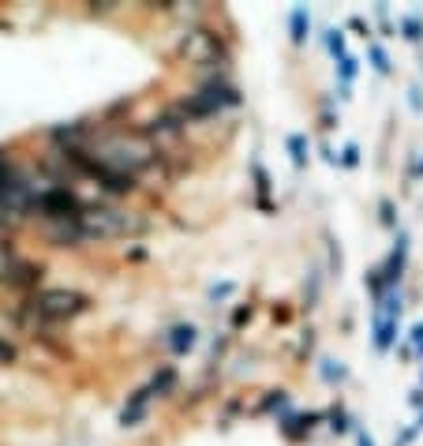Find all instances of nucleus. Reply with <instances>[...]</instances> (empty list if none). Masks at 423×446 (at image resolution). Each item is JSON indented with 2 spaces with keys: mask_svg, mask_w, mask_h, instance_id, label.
<instances>
[{
  "mask_svg": "<svg viewBox=\"0 0 423 446\" xmlns=\"http://www.w3.org/2000/svg\"><path fill=\"white\" fill-rule=\"evenodd\" d=\"M323 379L333 386V382H345L348 379V368L341 364V360H330V356H326V360H323Z\"/></svg>",
  "mask_w": 423,
  "mask_h": 446,
  "instance_id": "nucleus-21",
  "label": "nucleus"
},
{
  "mask_svg": "<svg viewBox=\"0 0 423 446\" xmlns=\"http://www.w3.org/2000/svg\"><path fill=\"white\" fill-rule=\"evenodd\" d=\"M285 146H288V154H293V166H296V169H303V166L311 161V143H308V136L293 131V136L285 139Z\"/></svg>",
  "mask_w": 423,
  "mask_h": 446,
  "instance_id": "nucleus-16",
  "label": "nucleus"
},
{
  "mask_svg": "<svg viewBox=\"0 0 423 446\" xmlns=\"http://www.w3.org/2000/svg\"><path fill=\"white\" fill-rule=\"evenodd\" d=\"M408 101H412V109H416V113L423 109V98H419V86H412V91H408Z\"/></svg>",
  "mask_w": 423,
  "mask_h": 446,
  "instance_id": "nucleus-32",
  "label": "nucleus"
},
{
  "mask_svg": "<svg viewBox=\"0 0 423 446\" xmlns=\"http://www.w3.org/2000/svg\"><path fill=\"white\" fill-rule=\"evenodd\" d=\"M401 34L408 41H423V19L419 16H401Z\"/></svg>",
  "mask_w": 423,
  "mask_h": 446,
  "instance_id": "nucleus-23",
  "label": "nucleus"
},
{
  "mask_svg": "<svg viewBox=\"0 0 423 446\" xmlns=\"http://www.w3.org/2000/svg\"><path fill=\"white\" fill-rule=\"evenodd\" d=\"M408 345H412V356H423V323L412 326V341Z\"/></svg>",
  "mask_w": 423,
  "mask_h": 446,
  "instance_id": "nucleus-27",
  "label": "nucleus"
},
{
  "mask_svg": "<svg viewBox=\"0 0 423 446\" xmlns=\"http://www.w3.org/2000/svg\"><path fill=\"white\" fill-rule=\"evenodd\" d=\"M177 382H180V375H177V368H172V364H162V368H157L154 371V375H150V394L154 397H169L172 390H177Z\"/></svg>",
  "mask_w": 423,
  "mask_h": 446,
  "instance_id": "nucleus-12",
  "label": "nucleus"
},
{
  "mask_svg": "<svg viewBox=\"0 0 423 446\" xmlns=\"http://www.w3.org/2000/svg\"><path fill=\"white\" fill-rule=\"evenodd\" d=\"M251 315H255V304H240L236 311H232V326L240 330L244 323H251Z\"/></svg>",
  "mask_w": 423,
  "mask_h": 446,
  "instance_id": "nucleus-25",
  "label": "nucleus"
},
{
  "mask_svg": "<svg viewBox=\"0 0 423 446\" xmlns=\"http://www.w3.org/2000/svg\"><path fill=\"white\" fill-rule=\"evenodd\" d=\"M356 446H375V439L367 435V431H356Z\"/></svg>",
  "mask_w": 423,
  "mask_h": 446,
  "instance_id": "nucleus-33",
  "label": "nucleus"
},
{
  "mask_svg": "<svg viewBox=\"0 0 423 446\" xmlns=\"http://www.w3.org/2000/svg\"><path fill=\"white\" fill-rule=\"evenodd\" d=\"M326 49L333 53V61L348 56V49H345V31H341V26H330V31H326Z\"/></svg>",
  "mask_w": 423,
  "mask_h": 446,
  "instance_id": "nucleus-19",
  "label": "nucleus"
},
{
  "mask_svg": "<svg viewBox=\"0 0 423 446\" xmlns=\"http://www.w3.org/2000/svg\"><path fill=\"white\" fill-rule=\"evenodd\" d=\"M113 11H116L113 0H94L90 4V16H113Z\"/></svg>",
  "mask_w": 423,
  "mask_h": 446,
  "instance_id": "nucleus-28",
  "label": "nucleus"
},
{
  "mask_svg": "<svg viewBox=\"0 0 423 446\" xmlns=\"http://www.w3.org/2000/svg\"><path fill=\"white\" fill-rule=\"evenodd\" d=\"M232 293H236V285H232V281H221V285H210V300H225V296H232Z\"/></svg>",
  "mask_w": 423,
  "mask_h": 446,
  "instance_id": "nucleus-26",
  "label": "nucleus"
},
{
  "mask_svg": "<svg viewBox=\"0 0 423 446\" xmlns=\"http://www.w3.org/2000/svg\"><path fill=\"white\" fill-rule=\"evenodd\" d=\"M404 259H408V233L397 229V244H393L390 259L382 263V278H386V285H390V289L401 281V274H404Z\"/></svg>",
  "mask_w": 423,
  "mask_h": 446,
  "instance_id": "nucleus-9",
  "label": "nucleus"
},
{
  "mask_svg": "<svg viewBox=\"0 0 423 446\" xmlns=\"http://www.w3.org/2000/svg\"><path fill=\"white\" fill-rule=\"evenodd\" d=\"M412 176H423V158L416 161V169H412Z\"/></svg>",
  "mask_w": 423,
  "mask_h": 446,
  "instance_id": "nucleus-34",
  "label": "nucleus"
},
{
  "mask_svg": "<svg viewBox=\"0 0 423 446\" xmlns=\"http://www.w3.org/2000/svg\"><path fill=\"white\" fill-rule=\"evenodd\" d=\"M378 211H382V221H386V225H397V218H393V203H390V199H382V206H378Z\"/></svg>",
  "mask_w": 423,
  "mask_h": 446,
  "instance_id": "nucleus-31",
  "label": "nucleus"
},
{
  "mask_svg": "<svg viewBox=\"0 0 423 446\" xmlns=\"http://www.w3.org/2000/svg\"><path fill=\"white\" fill-rule=\"evenodd\" d=\"M150 386H139L135 394H127V405L120 409V427H139V420H147V409H150Z\"/></svg>",
  "mask_w": 423,
  "mask_h": 446,
  "instance_id": "nucleus-8",
  "label": "nucleus"
},
{
  "mask_svg": "<svg viewBox=\"0 0 423 446\" xmlns=\"http://www.w3.org/2000/svg\"><path fill=\"white\" fill-rule=\"evenodd\" d=\"M41 278H46V263L19 259V266H16V270H11V278H8V289L34 296V293H38V285H41Z\"/></svg>",
  "mask_w": 423,
  "mask_h": 446,
  "instance_id": "nucleus-6",
  "label": "nucleus"
},
{
  "mask_svg": "<svg viewBox=\"0 0 423 446\" xmlns=\"http://www.w3.org/2000/svg\"><path fill=\"white\" fill-rule=\"evenodd\" d=\"M41 236H46L53 248H79L86 240L79 218L75 221H41Z\"/></svg>",
  "mask_w": 423,
  "mask_h": 446,
  "instance_id": "nucleus-5",
  "label": "nucleus"
},
{
  "mask_svg": "<svg viewBox=\"0 0 423 446\" xmlns=\"http://www.w3.org/2000/svg\"><path fill=\"white\" fill-rule=\"evenodd\" d=\"M251 173H255V188H258V206H262V211H270V199H266V191H270V173L262 169L258 161L251 166Z\"/></svg>",
  "mask_w": 423,
  "mask_h": 446,
  "instance_id": "nucleus-18",
  "label": "nucleus"
},
{
  "mask_svg": "<svg viewBox=\"0 0 423 446\" xmlns=\"http://www.w3.org/2000/svg\"><path fill=\"white\" fill-rule=\"evenodd\" d=\"M83 211H86V203L71 188H61V184H49L34 203V214L41 221H75V218H83Z\"/></svg>",
  "mask_w": 423,
  "mask_h": 446,
  "instance_id": "nucleus-4",
  "label": "nucleus"
},
{
  "mask_svg": "<svg viewBox=\"0 0 423 446\" xmlns=\"http://www.w3.org/2000/svg\"><path fill=\"white\" fill-rule=\"evenodd\" d=\"M11 360H16V345L8 338H0V364H11Z\"/></svg>",
  "mask_w": 423,
  "mask_h": 446,
  "instance_id": "nucleus-29",
  "label": "nucleus"
},
{
  "mask_svg": "<svg viewBox=\"0 0 423 446\" xmlns=\"http://www.w3.org/2000/svg\"><path fill=\"white\" fill-rule=\"evenodd\" d=\"M341 166H345V169H356V166H360V146H356V143H345V151H341Z\"/></svg>",
  "mask_w": 423,
  "mask_h": 446,
  "instance_id": "nucleus-24",
  "label": "nucleus"
},
{
  "mask_svg": "<svg viewBox=\"0 0 423 446\" xmlns=\"http://www.w3.org/2000/svg\"><path fill=\"white\" fill-rule=\"evenodd\" d=\"M356 71H360V61H356L352 53H348V56H341V61H338V79H341V101H348V98H352L348 91H352V79H356Z\"/></svg>",
  "mask_w": 423,
  "mask_h": 446,
  "instance_id": "nucleus-14",
  "label": "nucleus"
},
{
  "mask_svg": "<svg viewBox=\"0 0 423 446\" xmlns=\"http://www.w3.org/2000/svg\"><path fill=\"white\" fill-rule=\"evenodd\" d=\"M180 56L187 64H195V68H210L214 76H225L229 71V49H225V41L217 38L210 26H202V23H192L184 31L180 38Z\"/></svg>",
  "mask_w": 423,
  "mask_h": 446,
  "instance_id": "nucleus-3",
  "label": "nucleus"
},
{
  "mask_svg": "<svg viewBox=\"0 0 423 446\" xmlns=\"http://www.w3.org/2000/svg\"><path fill=\"white\" fill-rule=\"evenodd\" d=\"M326 420H330V431H333V435H345V431L352 427V420H348V412H345L341 405H333V409L326 412Z\"/></svg>",
  "mask_w": 423,
  "mask_h": 446,
  "instance_id": "nucleus-20",
  "label": "nucleus"
},
{
  "mask_svg": "<svg viewBox=\"0 0 423 446\" xmlns=\"http://www.w3.org/2000/svg\"><path fill=\"white\" fill-rule=\"evenodd\" d=\"M86 240H127V236H142L150 229V218L142 211H120L109 203H86L79 218Z\"/></svg>",
  "mask_w": 423,
  "mask_h": 446,
  "instance_id": "nucleus-1",
  "label": "nucleus"
},
{
  "mask_svg": "<svg viewBox=\"0 0 423 446\" xmlns=\"http://www.w3.org/2000/svg\"><path fill=\"white\" fill-rule=\"evenodd\" d=\"M367 56H371V68L378 71V76H390V56H386V49L378 46V41L367 46Z\"/></svg>",
  "mask_w": 423,
  "mask_h": 446,
  "instance_id": "nucleus-22",
  "label": "nucleus"
},
{
  "mask_svg": "<svg viewBox=\"0 0 423 446\" xmlns=\"http://www.w3.org/2000/svg\"><path fill=\"white\" fill-rule=\"evenodd\" d=\"M281 409H288V394H285V390H270L266 397L258 401L255 412H281Z\"/></svg>",
  "mask_w": 423,
  "mask_h": 446,
  "instance_id": "nucleus-17",
  "label": "nucleus"
},
{
  "mask_svg": "<svg viewBox=\"0 0 423 446\" xmlns=\"http://www.w3.org/2000/svg\"><path fill=\"white\" fill-rule=\"evenodd\" d=\"M318 420H323V412H293V416H281V420H277V431H281L288 442H303L315 431Z\"/></svg>",
  "mask_w": 423,
  "mask_h": 446,
  "instance_id": "nucleus-7",
  "label": "nucleus"
},
{
  "mask_svg": "<svg viewBox=\"0 0 423 446\" xmlns=\"http://www.w3.org/2000/svg\"><path fill=\"white\" fill-rule=\"evenodd\" d=\"M19 248L11 244V240H0V285H8V278H11V270L19 266Z\"/></svg>",
  "mask_w": 423,
  "mask_h": 446,
  "instance_id": "nucleus-15",
  "label": "nucleus"
},
{
  "mask_svg": "<svg viewBox=\"0 0 423 446\" xmlns=\"http://www.w3.org/2000/svg\"><path fill=\"white\" fill-rule=\"evenodd\" d=\"M348 26H352V31H360V38H371V26L363 23L360 16H352V19H348Z\"/></svg>",
  "mask_w": 423,
  "mask_h": 446,
  "instance_id": "nucleus-30",
  "label": "nucleus"
},
{
  "mask_svg": "<svg viewBox=\"0 0 423 446\" xmlns=\"http://www.w3.org/2000/svg\"><path fill=\"white\" fill-rule=\"evenodd\" d=\"M165 345H169L172 356H187V353L199 345V330H195V323H177V326H169Z\"/></svg>",
  "mask_w": 423,
  "mask_h": 446,
  "instance_id": "nucleus-10",
  "label": "nucleus"
},
{
  "mask_svg": "<svg viewBox=\"0 0 423 446\" xmlns=\"http://www.w3.org/2000/svg\"><path fill=\"white\" fill-rule=\"evenodd\" d=\"M288 31H293L296 46H303V41H308V31H311V11L308 8H293V11H288Z\"/></svg>",
  "mask_w": 423,
  "mask_h": 446,
  "instance_id": "nucleus-13",
  "label": "nucleus"
},
{
  "mask_svg": "<svg viewBox=\"0 0 423 446\" xmlns=\"http://www.w3.org/2000/svg\"><path fill=\"white\" fill-rule=\"evenodd\" d=\"M397 319L393 315H382V311H375V349L378 353H390L393 341H397Z\"/></svg>",
  "mask_w": 423,
  "mask_h": 446,
  "instance_id": "nucleus-11",
  "label": "nucleus"
},
{
  "mask_svg": "<svg viewBox=\"0 0 423 446\" xmlns=\"http://www.w3.org/2000/svg\"><path fill=\"white\" fill-rule=\"evenodd\" d=\"M240 101H244L240 91H236V86H232L229 79H207L195 94L180 98L177 109H180L184 121L192 124V121H210V116H217L221 109H236Z\"/></svg>",
  "mask_w": 423,
  "mask_h": 446,
  "instance_id": "nucleus-2",
  "label": "nucleus"
}]
</instances>
